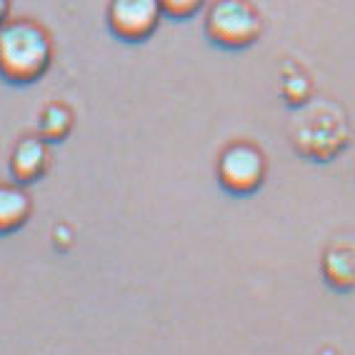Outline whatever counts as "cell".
Here are the masks:
<instances>
[{"label": "cell", "instance_id": "52a82bcc", "mask_svg": "<svg viewBox=\"0 0 355 355\" xmlns=\"http://www.w3.org/2000/svg\"><path fill=\"white\" fill-rule=\"evenodd\" d=\"M323 273L328 286H333L336 291H355V243L330 245L323 260Z\"/></svg>", "mask_w": 355, "mask_h": 355}, {"label": "cell", "instance_id": "3957f363", "mask_svg": "<svg viewBox=\"0 0 355 355\" xmlns=\"http://www.w3.org/2000/svg\"><path fill=\"white\" fill-rule=\"evenodd\" d=\"M266 178V158L250 143H235L225 148L218 160V180L233 196L255 193Z\"/></svg>", "mask_w": 355, "mask_h": 355}, {"label": "cell", "instance_id": "9c48e42d", "mask_svg": "<svg viewBox=\"0 0 355 355\" xmlns=\"http://www.w3.org/2000/svg\"><path fill=\"white\" fill-rule=\"evenodd\" d=\"M73 130V110L60 101L48 103L38 115V135L45 143H60Z\"/></svg>", "mask_w": 355, "mask_h": 355}, {"label": "cell", "instance_id": "6da1fadb", "mask_svg": "<svg viewBox=\"0 0 355 355\" xmlns=\"http://www.w3.org/2000/svg\"><path fill=\"white\" fill-rule=\"evenodd\" d=\"M53 63V38L40 23L8 18L0 26V78L13 85H31Z\"/></svg>", "mask_w": 355, "mask_h": 355}, {"label": "cell", "instance_id": "7a4b0ae2", "mask_svg": "<svg viewBox=\"0 0 355 355\" xmlns=\"http://www.w3.org/2000/svg\"><path fill=\"white\" fill-rule=\"evenodd\" d=\"M260 15L248 0H216L205 18V33L220 48H248L260 35Z\"/></svg>", "mask_w": 355, "mask_h": 355}, {"label": "cell", "instance_id": "8992f818", "mask_svg": "<svg viewBox=\"0 0 355 355\" xmlns=\"http://www.w3.org/2000/svg\"><path fill=\"white\" fill-rule=\"evenodd\" d=\"M48 163H51V153H48V143L40 135L20 138L18 146L10 153V173L18 185L35 183L38 178H43Z\"/></svg>", "mask_w": 355, "mask_h": 355}, {"label": "cell", "instance_id": "277c9868", "mask_svg": "<svg viewBox=\"0 0 355 355\" xmlns=\"http://www.w3.org/2000/svg\"><path fill=\"white\" fill-rule=\"evenodd\" d=\"M293 140H295V148L308 158L328 160L338 155V150L345 146V125L340 115L333 118L330 110H320L300 121V125L293 133Z\"/></svg>", "mask_w": 355, "mask_h": 355}, {"label": "cell", "instance_id": "5b68a950", "mask_svg": "<svg viewBox=\"0 0 355 355\" xmlns=\"http://www.w3.org/2000/svg\"><path fill=\"white\" fill-rule=\"evenodd\" d=\"M163 10L158 0H110L108 26L115 38L138 43L155 33Z\"/></svg>", "mask_w": 355, "mask_h": 355}, {"label": "cell", "instance_id": "30bf717a", "mask_svg": "<svg viewBox=\"0 0 355 355\" xmlns=\"http://www.w3.org/2000/svg\"><path fill=\"white\" fill-rule=\"evenodd\" d=\"M163 15H171V18H191L200 10L205 0H158Z\"/></svg>", "mask_w": 355, "mask_h": 355}, {"label": "cell", "instance_id": "ba28073f", "mask_svg": "<svg viewBox=\"0 0 355 355\" xmlns=\"http://www.w3.org/2000/svg\"><path fill=\"white\" fill-rule=\"evenodd\" d=\"M31 218V198L23 185L0 183V235L15 233Z\"/></svg>", "mask_w": 355, "mask_h": 355}, {"label": "cell", "instance_id": "8fae6325", "mask_svg": "<svg viewBox=\"0 0 355 355\" xmlns=\"http://www.w3.org/2000/svg\"><path fill=\"white\" fill-rule=\"evenodd\" d=\"M8 15H10V0H0V26L8 20Z\"/></svg>", "mask_w": 355, "mask_h": 355}]
</instances>
